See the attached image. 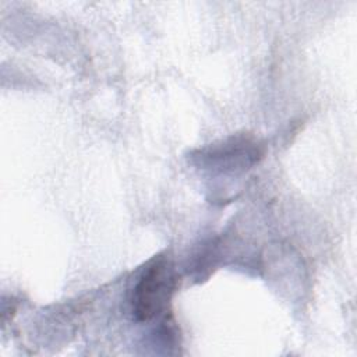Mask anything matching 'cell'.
I'll use <instances>...</instances> for the list:
<instances>
[{
    "instance_id": "obj_1",
    "label": "cell",
    "mask_w": 357,
    "mask_h": 357,
    "mask_svg": "<svg viewBox=\"0 0 357 357\" xmlns=\"http://www.w3.org/2000/svg\"><path fill=\"white\" fill-rule=\"evenodd\" d=\"M177 273L165 258L155 261L141 276L132 294V312L138 321L159 317L169 305L176 289Z\"/></svg>"
}]
</instances>
